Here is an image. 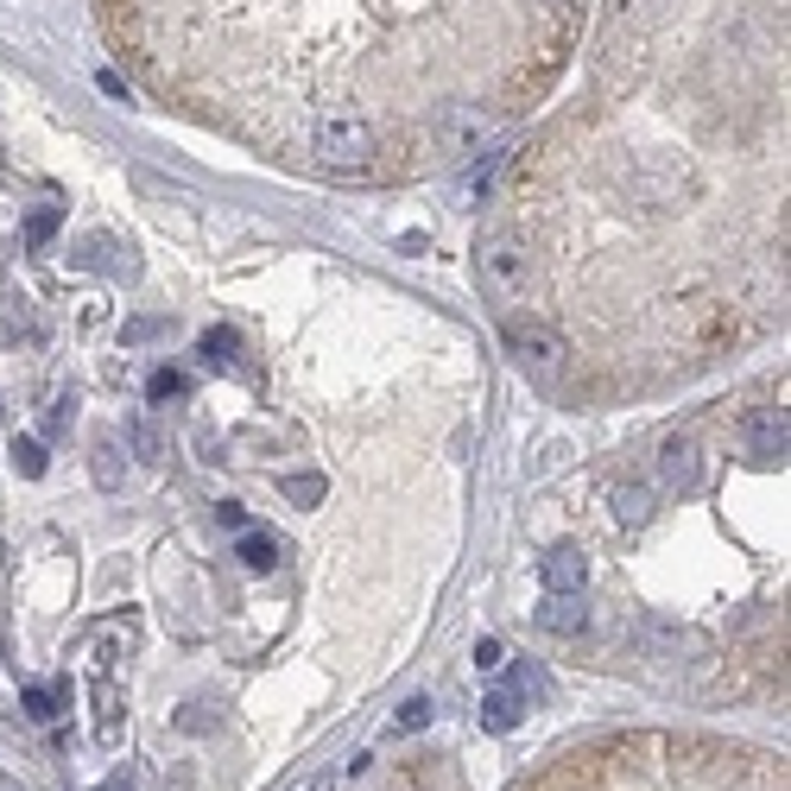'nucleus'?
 Masks as SVG:
<instances>
[{"label":"nucleus","mask_w":791,"mask_h":791,"mask_svg":"<svg viewBox=\"0 0 791 791\" xmlns=\"http://www.w3.org/2000/svg\"><path fill=\"white\" fill-rule=\"evenodd\" d=\"M204 361H209V367H234V361H241V330L209 323V330H204Z\"/></svg>","instance_id":"f8f14e48"},{"label":"nucleus","mask_w":791,"mask_h":791,"mask_svg":"<svg viewBox=\"0 0 791 791\" xmlns=\"http://www.w3.org/2000/svg\"><path fill=\"white\" fill-rule=\"evenodd\" d=\"M305 153L317 172H336V178H361L374 172L386 153V133L367 121V114H317L305 128Z\"/></svg>","instance_id":"f03ea898"},{"label":"nucleus","mask_w":791,"mask_h":791,"mask_svg":"<svg viewBox=\"0 0 791 791\" xmlns=\"http://www.w3.org/2000/svg\"><path fill=\"white\" fill-rule=\"evenodd\" d=\"M279 494L292 501V507H323V494H330V482L323 475H279Z\"/></svg>","instance_id":"ddd939ff"},{"label":"nucleus","mask_w":791,"mask_h":791,"mask_svg":"<svg viewBox=\"0 0 791 791\" xmlns=\"http://www.w3.org/2000/svg\"><path fill=\"white\" fill-rule=\"evenodd\" d=\"M20 703H26L32 722H52V715H57V690H52V684H26V696H20Z\"/></svg>","instance_id":"6ab92c4d"},{"label":"nucleus","mask_w":791,"mask_h":791,"mask_svg":"<svg viewBox=\"0 0 791 791\" xmlns=\"http://www.w3.org/2000/svg\"><path fill=\"white\" fill-rule=\"evenodd\" d=\"M158 336V317H133L128 330H121V342H153Z\"/></svg>","instance_id":"5701e85b"},{"label":"nucleus","mask_w":791,"mask_h":791,"mask_svg":"<svg viewBox=\"0 0 791 791\" xmlns=\"http://www.w3.org/2000/svg\"><path fill=\"white\" fill-rule=\"evenodd\" d=\"M431 715H437L431 696H406L399 715H393V735H418V728H431Z\"/></svg>","instance_id":"2eb2a0df"},{"label":"nucleus","mask_w":791,"mask_h":791,"mask_svg":"<svg viewBox=\"0 0 791 791\" xmlns=\"http://www.w3.org/2000/svg\"><path fill=\"white\" fill-rule=\"evenodd\" d=\"M519 696H513V690H487L482 696V722L487 728H494V735H513V728H519Z\"/></svg>","instance_id":"9b49d317"},{"label":"nucleus","mask_w":791,"mask_h":791,"mask_svg":"<svg viewBox=\"0 0 791 791\" xmlns=\"http://www.w3.org/2000/svg\"><path fill=\"white\" fill-rule=\"evenodd\" d=\"M146 399H153V406H165V399H190V374H178V367H158L153 381H146Z\"/></svg>","instance_id":"dca6fc26"},{"label":"nucleus","mask_w":791,"mask_h":791,"mask_svg":"<svg viewBox=\"0 0 791 791\" xmlns=\"http://www.w3.org/2000/svg\"><path fill=\"white\" fill-rule=\"evenodd\" d=\"M538 576H545V589H551V595H583V583H589L583 545H558L551 558L538 563Z\"/></svg>","instance_id":"0eeeda50"},{"label":"nucleus","mask_w":791,"mask_h":791,"mask_svg":"<svg viewBox=\"0 0 791 791\" xmlns=\"http://www.w3.org/2000/svg\"><path fill=\"white\" fill-rule=\"evenodd\" d=\"M791 450V425H785V406H760L747 418V457L754 462H785Z\"/></svg>","instance_id":"423d86ee"},{"label":"nucleus","mask_w":791,"mask_h":791,"mask_svg":"<svg viewBox=\"0 0 791 791\" xmlns=\"http://www.w3.org/2000/svg\"><path fill=\"white\" fill-rule=\"evenodd\" d=\"M108 39L190 108L266 121V140L305 114V96L425 89L431 133L482 108L475 70L501 114L558 77L583 0H102ZM494 114V121H501Z\"/></svg>","instance_id":"f257e3e1"},{"label":"nucleus","mask_w":791,"mask_h":791,"mask_svg":"<svg viewBox=\"0 0 791 791\" xmlns=\"http://www.w3.org/2000/svg\"><path fill=\"white\" fill-rule=\"evenodd\" d=\"M209 722H216V715H209L204 703H190V710H178V728H184V735H209Z\"/></svg>","instance_id":"4be33fe9"},{"label":"nucleus","mask_w":791,"mask_h":791,"mask_svg":"<svg viewBox=\"0 0 791 791\" xmlns=\"http://www.w3.org/2000/svg\"><path fill=\"white\" fill-rule=\"evenodd\" d=\"M608 507H614V519H620V526L634 532V526H646V519H652V507H659V494H652L646 482H620V487L608 494Z\"/></svg>","instance_id":"6e6552de"},{"label":"nucleus","mask_w":791,"mask_h":791,"mask_svg":"<svg viewBox=\"0 0 791 791\" xmlns=\"http://www.w3.org/2000/svg\"><path fill=\"white\" fill-rule=\"evenodd\" d=\"M501 342H507V355L532 374V381H551L563 361H570V342H563V330H551L545 317H507L501 323Z\"/></svg>","instance_id":"7ed1b4c3"},{"label":"nucleus","mask_w":791,"mask_h":791,"mask_svg":"<svg viewBox=\"0 0 791 791\" xmlns=\"http://www.w3.org/2000/svg\"><path fill=\"white\" fill-rule=\"evenodd\" d=\"M475 273H482L487 285V298H519L526 292V279H532V254H526V234H507V229H494L475 248Z\"/></svg>","instance_id":"20e7f679"},{"label":"nucleus","mask_w":791,"mask_h":791,"mask_svg":"<svg viewBox=\"0 0 791 791\" xmlns=\"http://www.w3.org/2000/svg\"><path fill=\"white\" fill-rule=\"evenodd\" d=\"M234 558H241V570H254V576H266V570L279 563V538H273V532H241V545H234Z\"/></svg>","instance_id":"9d476101"},{"label":"nucleus","mask_w":791,"mask_h":791,"mask_svg":"<svg viewBox=\"0 0 791 791\" xmlns=\"http://www.w3.org/2000/svg\"><path fill=\"white\" fill-rule=\"evenodd\" d=\"M13 462H20V475H45V443L39 437H13Z\"/></svg>","instance_id":"a211bd4d"},{"label":"nucleus","mask_w":791,"mask_h":791,"mask_svg":"<svg viewBox=\"0 0 791 791\" xmlns=\"http://www.w3.org/2000/svg\"><path fill=\"white\" fill-rule=\"evenodd\" d=\"M501 664H507V646H501V639H475V671H487V678H494Z\"/></svg>","instance_id":"aec40b11"},{"label":"nucleus","mask_w":791,"mask_h":791,"mask_svg":"<svg viewBox=\"0 0 791 791\" xmlns=\"http://www.w3.org/2000/svg\"><path fill=\"white\" fill-rule=\"evenodd\" d=\"M133 457H140V462H165V437H158L153 431V425H146V418H133Z\"/></svg>","instance_id":"f3484780"},{"label":"nucleus","mask_w":791,"mask_h":791,"mask_svg":"<svg viewBox=\"0 0 791 791\" xmlns=\"http://www.w3.org/2000/svg\"><path fill=\"white\" fill-rule=\"evenodd\" d=\"M659 482H664V494H696V482H703V450H696V437L671 431L659 443Z\"/></svg>","instance_id":"39448f33"},{"label":"nucleus","mask_w":791,"mask_h":791,"mask_svg":"<svg viewBox=\"0 0 791 791\" xmlns=\"http://www.w3.org/2000/svg\"><path fill=\"white\" fill-rule=\"evenodd\" d=\"M538 627H545V634H558V639L583 634V627H589V608H583V595H551V602L538 608Z\"/></svg>","instance_id":"1a4fd4ad"},{"label":"nucleus","mask_w":791,"mask_h":791,"mask_svg":"<svg viewBox=\"0 0 791 791\" xmlns=\"http://www.w3.org/2000/svg\"><path fill=\"white\" fill-rule=\"evenodd\" d=\"M121 475H128V462H121V450H114V437H96V487H121Z\"/></svg>","instance_id":"4468645a"},{"label":"nucleus","mask_w":791,"mask_h":791,"mask_svg":"<svg viewBox=\"0 0 791 791\" xmlns=\"http://www.w3.org/2000/svg\"><path fill=\"white\" fill-rule=\"evenodd\" d=\"M216 519H222V526H234V532H241V526H248V513L234 507V501H222V507H216Z\"/></svg>","instance_id":"b1692460"},{"label":"nucleus","mask_w":791,"mask_h":791,"mask_svg":"<svg viewBox=\"0 0 791 791\" xmlns=\"http://www.w3.org/2000/svg\"><path fill=\"white\" fill-rule=\"evenodd\" d=\"M52 234H57V209H39V216L26 222V241H32V248H45Z\"/></svg>","instance_id":"412c9836"}]
</instances>
